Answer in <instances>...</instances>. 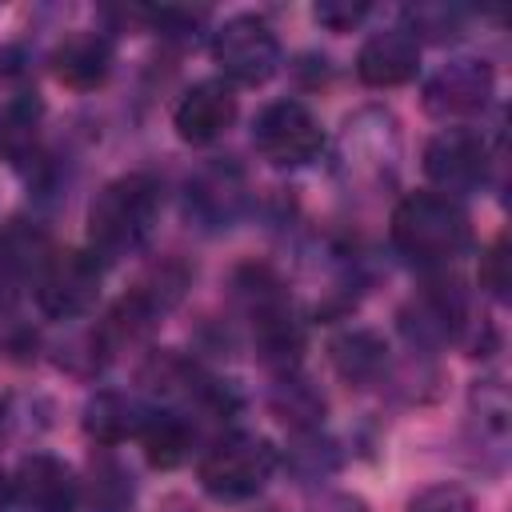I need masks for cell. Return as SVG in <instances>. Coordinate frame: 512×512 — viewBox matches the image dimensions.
Returning <instances> with one entry per match:
<instances>
[{
  "label": "cell",
  "mask_w": 512,
  "mask_h": 512,
  "mask_svg": "<svg viewBox=\"0 0 512 512\" xmlns=\"http://www.w3.org/2000/svg\"><path fill=\"white\" fill-rule=\"evenodd\" d=\"M160 216V184L148 172H128L104 184L88 208V240L100 260L136 252Z\"/></svg>",
  "instance_id": "6da1fadb"
},
{
  "label": "cell",
  "mask_w": 512,
  "mask_h": 512,
  "mask_svg": "<svg viewBox=\"0 0 512 512\" xmlns=\"http://www.w3.org/2000/svg\"><path fill=\"white\" fill-rule=\"evenodd\" d=\"M468 240H472L468 216L452 196L408 192L392 208V248L420 268L452 264L468 248Z\"/></svg>",
  "instance_id": "7a4b0ae2"
},
{
  "label": "cell",
  "mask_w": 512,
  "mask_h": 512,
  "mask_svg": "<svg viewBox=\"0 0 512 512\" xmlns=\"http://www.w3.org/2000/svg\"><path fill=\"white\" fill-rule=\"evenodd\" d=\"M272 468H276V448L264 436L232 432L200 456V484L216 500H248L268 484Z\"/></svg>",
  "instance_id": "3957f363"
},
{
  "label": "cell",
  "mask_w": 512,
  "mask_h": 512,
  "mask_svg": "<svg viewBox=\"0 0 512 512\" xmlns=\"http://www.w3.org/2000/svg\"><path fill=\"white\" fill-rule=\"evenodd\" d=\"M396 156H400V140H396V120L388 112H360L356 120H348L340 140V176L348 180V188L376 192L380 184H392Z\"/></svg>",
  "instance_id": "277c9868"
},
{
  "label": "cell",
  "mask_w": 512,
  "mask_h": 512,
  "mask_svg": "<svg viewBox=\"0 0 512 512\" xmlns=\"http://www.w3.org/2000/svg\"><path fill=\"white\" fill-rule=\"evenodd\" d=\"M252 144L256 152L276 168H300L320 156L324 128L300 100H272L252 120Z\"/></svg>",
  "instance_id": "5b68a950"
},
{
  "label": "cell",
  "mask_w": 512,
  "mask_h": 512,
  "mask_svg": "<svg viewBox=\"0 0 512 512\" xmlns=\"http://www.w3.org/2000/svg\"><path fill=\"white\" fill-rule=\"evenodd\" d=\"M212 60L236 84H264L280 68V40L260 16H232L212 32Z\"/></svg>",
  "instance_id": "8992f818"
},
{
  "label": "cell",
  "mask_w": 512,
  "mask_h": 512,
  "mask_svg": "<svg viewBox=\"0 0 512 512\" xmlns=\"http://www.w3.org/2000/svg\"><path fill=\"white\" fill-rule=\"evenodd\" d=\"M100 256L96 252H56L52 264L36 276V304L52 320H76L96 308L100 296Z\"/></svg>",
  "instance_id": "52a82bcc"
},
{
  "label": "cell",
  "mask_w": 512,
  "mask_h": 512,
  "mask_svg": "<svg viewBox=\"0 0 512 512\" xmlns=\"http://www.w3.org/2000/svg\"><path fill=\"white\" fill-rule=\"evenodd\" d=\"M184 208H188V220H196L204 232L232 228L244 216V208H248V180H244L240 164H232V160L200 164L188 176Z\"/></svg>",
  "instance_id": "ba28073f"
},
{
  "label": "cell",
  "mask_w": 512,
  "mask_h": 512,
  "mask_svg": "<svg viewBox=\"0 0 512 512\" xmlns=\"http://www.w3.org/2000/svg\"><path fill=\"white\" fill-rule=\"evenodd\" d=\"M488 164V140L476 128H444L424 144V176L440 188V196L472 192L484 184Z\"/></svg>",
  "instance_id": "9c48e42d"
},
{
  "label": "cell",
  "mask_w": 512,
  "mask_h": 512,
  "mask_svg": "<svg viewBox=\"0 0 512 512\" xmlns=\"http://www.w3.org/2000/svg\"><path fill=\"white\" fill-rule=\"evenodd\" d=\"M496 88L492 64L476 60V56H456L448 64H440L428 84H424V108L440 120H460V116H476L488 108Z\"/></svg>",
  "instance_id": "30bf717a"
},
{
  "label": "cell",
  "mask_w": 512,
  "mask_h": 512,
  "mask_svg": "<svg viewBox=\"0 0 512 512\" xmlns=\"http://www.w3.org/2000/svg\"><path fill=\"white\" fill-rule=\"evenodd\" d=\"M12 500L24 512H76L80 484L64 460L48 452H32L20 460L12 476Z\"/></svg>",
  "instance_id": "8fae6325"
},
{
  "label": "cell",
  "mask_w": 512,
  "mask_h": 512,
  "mask_svg": "<svg viewBox=\"0 0 512 512\" xmlns=\"http://www.w3.org/2000/svg\"><path fill=\"white\" fill-rule=\"evenodd\" d=\"M420 68V40L408 28L372 32L356 52V76L368 88H396L408 84Z\"/></svg>",
  "instance_id": "7c38bea8"
},
{
  "label": "cell",
  "mask_w": 512,
  "mask_h": 512,
  "mask_svg": "<svg viewBox=\"0 0 512 512\" xmlns=\"http://www.w3.org/2000/svg\"><path fill=\"white\" fill-rule=\"evenodd\" d=\"M176 132L188 144H212L220 140L236 120V92L224 80H200L192 84L176 104Z\"/></svg>",
  "instance_id": "4fadbf2b"
},
{
  "label": "cell",
  "mask_w": 512,
  "mask_h": 512,
  "mask_svg": "<svg viewBox=\"0 0 512 512\" xmlns=\"http://www.w3.org/2000/svg\"><path fill=\"white\" fill-rule=\"evenodd\" d=\"M52 72L64 88H76V92L100 88L112 72V44L100 32H72L56 44Z\"/></svg>",
  "instance_id": "5bb4252c"
},
{
  "label": "cell",
  "mask_w": 512,
  "mask_h": 512,
  "mask_svg": "<svg viewBox=\"0 0 512 512\" xmlns=\"http://www.w3.org/2000/svg\"><path fill=\"white\" fill-rule=\"evenodd\" d=\"M56 256V244L48 236L44 224L36 220H8L0 228V272L8 280H24V276H40Z\"/></svg>",
  "instance_id": "9a60e30c"
},
{
  "label": "cell",
  "mask_w": 512,
  "mask_h": 512,
  "mask_svg": "<svg viewBox=\"0 0 512 512\" xmlns=\"http://www.w3.org/2000/svg\"><path fill=\"white\" fill-rule=\"evenodd\" d=\"M40 124H44V100L36 92H16L0 100V160L20 168L40 148Z\"/></svg>",
  "instance_id": "2e32d148"
},
{
  "label": "cell",
  "mask_w": 512,
  "mask_h": 512,
  "mask_svg": "<svg viewBox=\"0 0 512 512\" xmlns=\"http://www.w3.org/2000/svg\"><path fill=\"white\" fill-rule=\"evenodd\" d=\"M144 420H148V412L136 400H128L124 392H96L84 404V432L104 448H112L128 436H140Z\"/></svg>",
  "instance_id": "e0dca14e"
},
{
  "label": "cell",
  "mask_w": 512,
  "mask_h": 512,
  "mask_svg": "<svg viewBox=\"0 0 512 512\" xmlns=\"http://www.w3.org/2000/svg\"><path fill=\"white\" fill-rule=\"evenodd\" d=\"M332 364L348 384H372L388 364V348L376 332L352 328V332L332 340Z\"/></svg>",
  "instance_id": "ac0fdd59"
},
{
  "label": "cell",
  "mask_w": 512,
  "mask_h": 512,
  "mask_svg": "<svg viewBox=\"0 0 512 512\" xmlns=\"http://www.w3.org/2000/svg\"><path fill=\"white\" fill-rule=\"evenodd\" d=\"M140 440H144V456L152 468H176L188 460L192 452V428L184 416L176 412H156L144 420L140 428Z\"/></svg>",
  "instance_id": "d6986e66"
},
{
  "label": "cell",
  "mask_w": 512,
  "mask_h": 512,
  "mask_svg": "<svg viewBox=\"0 0 512 512\" xmlns=\"http://www.w3.org/2000/svg\"><path fill=\"white\" fill-rule=\"evenodd\" d=\"M468 408H472V424L480 428V444L500 452L508 444V428H512V404H508L504 384L500 380H476Z\"/></svg>",
  "instance_id": "ffe728a7"
},
{
  "label": "cell",
  "mask_w": 512,
  "mask_h": 512,
  "mask_svg": "<svg viewBox=\"0 0 512 512\" xmlns=\"http://www.w3.org/2000/svg\"><path fill=\"white\" fill-rule=\"evenodd\" d=\"M272 408H276V416H280L292 432H316V424H320V416H324V396H320L308 380L284 376V380L276 384Z\"/></svg>",
  "instance_id": "44dd1931"
},
{
  "label": "cell",
  "mask_w": 512,
  "mask_h": 512,
  "mask_svg": "<svg viewBox=\"0 0 512 512\" xmlns=\"http://www.w3.org/2000/svg\"><path fill=\"white\" fill-rule=\"evenodd\" d=\"M88 512H128L132 504V476L112 460L96 456L88 468Z\"/></svg>",
  "instance_id": "7402d4cb"
},
{
  "label": "cell",
  "mask_w": 512,
  "mask_h": 512,
  "mask_svg": "<svg viewBox=\"0 0 512 512\" xmlns=\"http://www.w3.org/2000/svg\"><path fill=\"white\" fill-rule=\"evenodd\" d=\"M296 436H300V448H292V456H288L296 476L312 480V476H324L336 468V448L328 440H320L316 432H296Z\"/></svg>",
  "instance_id": "603a6c76"
},
{
  "label": "cell",
  "mask_w": 512,
  "mask_h": 512,
  "mask_svg": "<svg viewBox=\"0 0 512 512\" xmlns=\"http://www.w3.org/2000/svg\"><path fill=\"white\" fill-rule=\"evenodd\" d=\"M404 512H472V496L460 484H432L412 496Z\"/></svg>",
  "instance_id": "cb8c5ba5"
},
{
  "label": "cell",
  "mask_w": 512,
  "mask_h": 512,
  "mask_svg": "<svg viewBox=\"0 0 512 512\" xmlns=\"http://www.w3.org/2000/svg\"><path fill=\"white\" fill-rule=\"evenodd\" d=\"M364 16H368V4H348V0H324V4H316V20L324 28H332V32H348Z\"/></svg>",
  "instance_id": "d4e9b609"
},
{
  "label": "cell",
  "mask_w": 512,
  "mask_h": 512,
  "mask_svg": "<svg viewBox=\"0 0 512 512\" xmlns=\"http://www.w3.org/2000/svg\"><path fill=\"white\" fill-rule=\"evenodd\" d=\"M480 284L492 292V296H508V248H504V236L488 248L484 264H480Z\"/></svg>",
  "instance_id": "484cf974"
},
{
  "label": "cell",
  "mask_w": 512,
  "mask_h": 512,
  "mask_svg": "<svg viewBox=\"0 0 512 512\" xmlns=\"http://www.w3.org/2000/svg\"><path fill=\"white\" fill-rule=\"evenodd\" d=\"M156 28H164L168 36H180V40H196V28L204 24V12H188V8H160L152 12Z\"/></svg>",
  "instance_id": "4316f807"
},
{
  "label": "cell",
  "mask_w": 512,
  "mask_h": 512,
  "mask_svg": "<svg viewBox=\"0 0 512 512\" xmlns=\"http://www.w3.org/2000/svg\"><path fill=\"white\" fill-rule=\"evenodd\" d=\"M20 68H24V52L12 48V44H0V84L12 80V76H20Z\"/></svg>",
  "instance_id": "83f0119b"
},
{
  "label": "cell",
  "mask_w": 512,
  "mask_h": 512,
  "mask_svg": "<svg viewBox=\"0 0 512 512\" xmlns=\"http://www.w3.org/2000/svg\"><path fill=\"white\" fill-rule=\"evenodd\" d=\"M312 512H368V508H364L356 496H324Z\"/></svg>",
  "instance_id": "f1b7e54d"
},
{
  "label": "cell",
  "mask_w": 512,
  "mask_h": 512,
  "mask_svg": "<svg viewBox=\"0 0 512 512\" xmlns=\"http://www.w3.org/2000/svg\"><path fill=\"white\" fill-rule=\"evenodd\" d=\"M16 280H8L4 272H0V324H8L12 316H16V288H12Z\"/></svg>",
  "instance_id": "f546056e"
},
{
  "label": "cell",
  "mask_w": 512,
  "mask_h": 512,
  "mask_svg": "<svg viewBox=\"0 0 512 512\" xmlns=\"http://www.w3.org/2000/svg\"><path fill=\"white\" fill-rule=\"evenodd\" d=\"M8 504H12V480H8L4 468H0V512H8Z\"/></svg>",
  "instance_id": "4dcf8cb0"
}]
</instances>
